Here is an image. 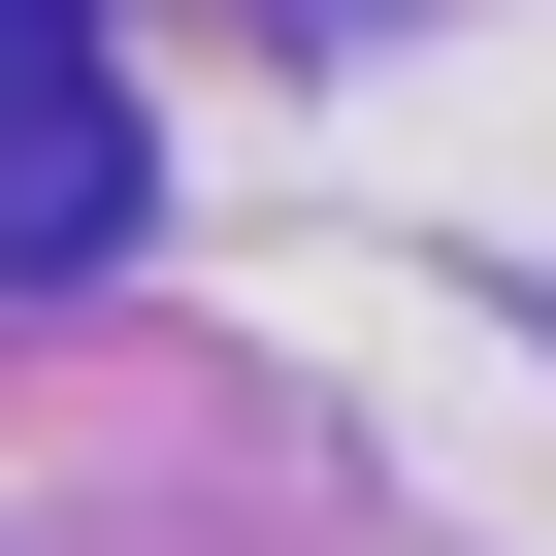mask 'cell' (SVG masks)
Here are the masks:
<instances>
[{
	"mask_svg": "<svg viewBox=\"0 0 556 556\" xmlns=\"http://www.w3.org/2000/svg\"><path fill=\"white\" fill-rule=\"evenodd\" d=\"M131 229V99H99V0H0V262H99Z\"/></svg>",
	"mask_w": 556,
	"mask_h": 556,
	"instance_id": "6da1fadb",
	"label": "cell"
}]
</instances>
